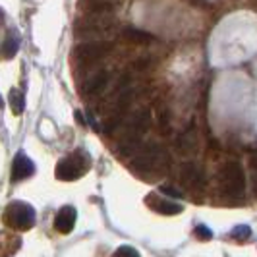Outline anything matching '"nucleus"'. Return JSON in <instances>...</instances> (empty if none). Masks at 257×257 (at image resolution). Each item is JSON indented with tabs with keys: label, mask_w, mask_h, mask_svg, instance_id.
<instances>
[{
	"label": "nucleus",
	"mask_w": 257,
	"mask_h": 257,
	"mask_svg": "<svg viewBox=\"0 0 257 257\" xmlns=\"http://www.w3.org/2000/svg\"><path fill=\"white\" fill-rule=\"evenodd\" d=\"M147 205L157 213H161V215H178V213H182V205L174 203V201H168V199H163L155 193L147 195Z\"/></svg>",
	"instance_id": "f8f14e48"
},
{
	"label": "nucleus",
	"mask_w": 257,
	"mask_h": 257,
	"mask_svg": "<svg viewBox=\"0 0 257 257\" xmlns=\"http://www.w3.org/2000/svg\"><path fill=\"white\" fill-rule=\"evenodd\" d=\"M35 209L22 201H14L4 209V222L14 230H29L35 226Z\"/></svg>",
	"instance_id": "7ed1b4c3"
},
{
	"label": "nucleus",
	"mask_w": 257,
	"mask_h": 257,
	"mask_svg": "<svg viewBox=\"0 0 257 257\" xmlns=\"http://www.w3.org/2000/svg\"><path fill=\"white\" fill-rule=\"evenodd\" d=\"M112 27V22L104 14H87L85 18L76 22V35L79 37H91L106 33Z\"/></svg>",
	"instance_id": "423d86ee"
},
{
	"label": "nucleus",
	"mask_w": 257,
	"mask_h": 257,
	"mask_svg": "<svg viewBox=\"0 0 257 257\" xmlns=\"http://www.w3.org/2000/svg\"><path fill=\"white\" fill-rule=\"evenodd\" d=\"M112 257H142L134 247H130V245H122V247H118L114 251V255Z\"/></svg>",
	"instance_id": "6ab92c4d"
},
{
	"label": "nucleus",
	"mask_w": 257,
	"mask_h": 257,
	"mask_svg": "<svg viewBox=\"0 0 257 257\" xmlns=\"http://www.w3.org/2000/svg\"><path fill=\"white\" fill-rule=\"evenodd\" d=\"M35 172V165L24 153H18L12 165V182H20Z\"/></svg>",
	"instance_id": "9b49d317"
},
{
	"label": "nucleus",
	"mask_w": 257,
	"mask_h": 257,
	"mask_svg": "<svg viewBox=\"0 0 257 257\" xmlns=\"http://www.w3.org/2000/svg\"><path fill=\"white\" fill-rule=\"evenodd\" d=\"M159 130H161V134H168V132H170V114H168L167 108H161V114H159Z\"/></svg>",
	"instance_id": "f3484780"
},
{
	"label": "nucleus",
	"mask_w": 257,
	"mask_h": 257,
	"mask_svg": "<svg viewBox=\"0 0 257 257\" xmlns=\"http://www.w3.org/2000/svg\"><path fill=\"white\" fill-rule=\"evenodd\" d=\"M110 51H112L110 43H104V41H89V43L76 45L74 51H72V58H74V62H77V64H91V62L103 60Z\"/></svg>",
	"instance_id": "39448f33"
},
{
	"label": "nucleus",
	"mask_w": 257,
	"mask_h": 257,
	"mask_svg": "<svg viewBox=\"0 0 257 257\" xmlns=\"http://www.w3.org/2000/svg\"><path fill=\"white\" fill-rule=\"evenodd\" d=\"M251 236V230H249V226H236L234 232H232V238L234 240H238V242H244Z\"/></svg>",
	"instance_id": "a211bd4d"
},
{
	"label": "nucleus",
	"mask_w": 257,
	"mask_h": 257,
	"mask_svg": "<svg viewBox=\"0 0 257 257\" xmlns=\"http://www.w3.org/2000/svg\"><path fill=\"white\" fill-rule=\"evenodd\" d=\"M249 178H251V188L257 197V153L249 157Z\"/></svg>",
	"instance_id": "dca6fc26"
},
{
	"label": "nucleus",
	"mask_w": 257,
	"mask_h": 257,
	"mask_svg": "<svg viewBox=\"0 0 257 257\" xmlns=\"http://www.w3.org/2000/svg\"><path fill=\"white\" fill-rule=\"evenodd\" d=\"M180 184L188 190H203L205 172L195 163H184L180 167Z\"/></svg>",
	"instance_id": "0eeeda50"
},
{
	"label": "nucleus",
	"mask_w": 257,
	"mask_h": 257,
	"mask_svg": "<svg viewBox=\"0 0 257 257\" xmlns=\"http://www.w3.org/2000/svg\"><path fill=\"white\" fill-rule=\"evenodd\" d=\"M219 190L222 195L230 199H242L245 195V172L240 163L230 161L219 170L217 174Z\"/></svg>",
	"instance_id": "f03ea898"
},
{
	"label": "nucleus",
	"mask_w": 257,
	"mask_h": 257,
	"mask_svg": "<svg viewBox=\"0 0 257 257\" xmlns=\"http://www.w3.org/2000/svg\"><path fill=\"white\" fill-rule=\"evenodd\" d=\"M161 192L167 193V195H172V197H178V199L184 195L180 190H176V188H172V186H161Z\"/></svg>",
	"instance_id": "412c9836"
},
{
	"label": "nucleus",
	"mask_w": 257,
	"mask_h": 257,
	"mask_svg": "<svg viewBox=\"0 0 257 257\" xmlns=\"http://www.w3.org/2000/svg\"><path fill=\"white\" fill-rule=\"evenodd\" d=\"M172 165L170 155L167 149L159 143H143L140 151L136 153L134 161H132V170L136 174H140L142 178L153 180V178H161L168 172V168Z\"/></svg>",
	"instance_id": "f257e3e1"
},
{
	"label": "nucleus",
	"mask_w": 257,
	"mask_h": 257,
	"mask_svg": "<svg viewBox=\"0 0 257 257\" xmlns=\"http://www.w3.org/2000/svg\"><path fill=\"white\" fill-rule=\"evenodd\" d=\"M10 106H12L14 114H22V112H24V106H26L24 95L18 89H14L12 93H10Z\"/></svg>",
	"instance_id": "2eb2a0df"
},
{
	"label": "nucleus",
	"mask_w": 257,
	"mask_h": 257,
	"mask_svg": "<svg viewBox=\"0 0 257 257\" xmlns=\"http://www.w3.org/2000/svg\"><path fill=\"white\" fill-rule=\"evenodd\" d=\"M108 81H110V72H108V70H99V72H95V74L91 77H87V81L81 85L83 97H97V95H101V93L106 89Z\"/></svg>",
	"instance_id": "6e6552de"
},
{
	"label": "nucleus",
	"mask_w": 257,
	"mask_h": 257,
	"mask_svg": "<svg viewBox=\"0 0 257 257\" xmlns=\"http://www.w3.org/2000/svg\"><path fill=\"white\" fill-rule=\"evenodd\" d=\"M176 149L182 155H192L197 151V132H195V124H190V128L184 130L178 140H176Z\"/></svg>",
	"instance_id": "9d476101"
},
{
	"label": "nucleus",
	"mask_w": 257,
	"mask_h": 257,
	"mask_svg": "<svg viewBox=\"0 0 257 257\" xmlns=\"http://www.w3.org/2000/svg\"><path fill=\"white\" fill-rule=\"evenodd\" d=\"M122 39H126L128 43H134V45H149L155 41L151 33H147L143 29H136V27H126L122 31Z\"/></svg>",
	"instance_id": "ddd939ff"
},
{
	"label": "nucleus",
	"mask_w": 257,
	"mask_h": 257,
	"mask_svg": "<svg viewBox=\"0 0 257 257\" xmlns=\"http://www.w3.org/2000/svg\"><path fill=\"white\" fill-rule=\"evenodd\" d=\"M87 170V157L81 151H74L56 165V178L64 182L77 180Z\"/></svg>",
	"instance_id": "20e7f679"
},
{
	"label": "nucleus",
	"mask_w": 257,
	"mask_h": 257,
	"mask_svg": "<svg viewBox=\"0 0 257 257\" xmlns=\"http://www.w3.org/2000/svg\"><path fill=\"white\" fill-rule=\"evenodd\" d=\"M76 209L70 205L62 207L58 213H56V219H54V228L60 232V234H70L74 230V224H76Z\"/></svg>",
	"instance_id": "1a4fd4ad"
},
{
	"label": "nucleus",
	"mask_w": 257,
	"mask_h": 257,
	"mask_svg": "<svg viewBox=\"0 0 257 257\" xmlns=\"http://www.w3.org/2000/svg\"><path fill=\"white\" fill-rule=\"evenodd\" d=\"M195 238H197V240H203V242H209V240L213 238V234H211V230H209L207 226H197V228H195Z\"/></svg>",
	"instance_id": "aec40b11"
},
{
	"label": "nucleus",
	"mask_w": 257,
	"mask_h": 257,
	"mask_svg": "<svg viewBox=\"0 0 257 257\" xmlns=\"http://www.w3.org/2000/svg\"><path fill=\"white\" fill-rule=\"evenodd\" d=\"M20 49V39L16 33H8V37L4 39V43H2V54H4V58H12L16 56V52Z\"/></svg>",
	"instance_id": "4468645a"
}]
</instances>
